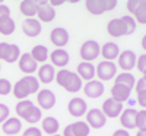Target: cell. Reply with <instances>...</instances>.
Wrapping results in <instances>:
<instances>
[{
  "label": "cell",
  "mask_w": 146,
  "mask_h": 136,
  "mask_svg": "<svg viewBox=\"0 0 146 136\" xmlns=\"http://www.w3.org/2000/svg\"><path fill=\"white\" fill-rule=\"evenodd\" d=\"M136 127H137V130H146V110H137Z\"/></svg>",
  "instance_id": "34"
},
{
  "label": "cell",
  "mask_w": 146,
  "mask_h": 136,
  "mask_svg": "<svg viewBox=\"0 0 146 136\" xmlns=\"http://www.w3.org/2000/svg\"><path fill=\"white\" fill-rule=\"evenodd\" d=\"M16 29L15 21L12 18H6L3 21H0V34L2 35H12Z\"/></svg>",
  "instance_id": "31"
},
{
  "label": "cell",
  "mask_w": 146,
  "mask_h": 136,
  "mask_svg": "<svg viewBox=\"0 0 146 136\" xmlns=\"http://www.w3.org/2000/svg\"><path fill=\"white\" fill-rule=\"evenodd\" d=\"M2 3H3V0H0V5H2Z\"/></svg>",
  "instance_id": "50"
},
{
  "label": "cell",
  "mask_w": 146,
  "mask_h": 136,
  "mask_svg": "<svg viewBox=\"0 0 146 136\" xmlns=\"http://www.w3.org/2000/svg\"><path fill=\"white\" fill-rule=\"evenodd\" d=\"M23 120H25L27 123H29V125H35V123H38L40 120H42V113H41V108L34 105L29 111L28 114L23 117Z\"/></svg>",
  "instance_id": "29"
},
{
  "label": "cell",
  "mask_w": 146,
  "mask_h": 136,
  "mask_svg": "<svg viewBox=\"0 0 146 136\" xmlns=\"http://www.w3.org/2000/svg\"><path fill=\"white\" fill-rule=\"evenodd\" d=\"M117 65L114 61H100L95 67V76L98 78V81L101 82H107L111 81L117 76Z\"/></svg>",
  "instance_id": "5"
},
{
  "label": "cell",
  "mask_w": 146,
  "mask_h": 136,
  "mask_svg": "<svg viewBox=\"0 0 146 136\" xmlns=\"http://www.w3.org/2000/svg\"><path fill=\"white\" fill-rule=\"evenodd\" d=\"M136 113H137L136 108H126V110L121 111V114H120V125L123 126L121 129L130 130V129L136 127Z\"/></svg>",
  "instance_id": "19"
},
{
  "label": "cell",
  "mask_w": 146,
  "mask_h": 136,
  "mask_svg": "<svg viewBox=\"0 0 146 136\" xmlns=\"http://www.w3.org/2000/svg\"><path fill=\"white\" fill-rule=\"evenodd\" d=\"M140 2H142V0H129V2L126 3V9H127V12L130 13V16H133V13H135L136 9L139 7Z\"/></svg>",
  "instance_id": "38"
},
{
  "label": "cell",
  "mask_w": 146,
  "mask_h": 136,
  "mask_svg": "<svg viewBox=\"0 0 146 136\" xmlns=\"http://www.w3.org/2000/svg\"><path fill=\"white\" fill-rule=\"evenodd\" d=\"M38 3V10H36V16H38V21L40 22H51L54 21L56 18V10L54 7H51L50 5H48V2H45V0H41V2H36Z\"/></svg>",
  "instance_id": "14"
},
{
  "label": "cell",
  "mask_w": 146,
  "mask_h": 136,
  "mask_svg": "<svg viewBox=\"0 0 146 136\" xmlns=\"http://www.w3.org/2000/svg\"><path fill=\"white\" fill-rule=\"evenodd\" d=\"M36 103L41 110H51L56 105V94L50 89H40L36 92Z\"/></svg>",
  "instance_id": "12"
},
{
  "label": "cell",
  "mask_w": 146,
  "mask_h": 136,
  "mask_svg": "<svg viewBox=\"0 0 146 136\" xmlns=\"http://www.w3.org/2000/svg\"><path fill=\"white\" fill-rule=\"evenodd\" d=\"M117 0H86L85 7L94 16H100L105 12H110L117 7Z\"/></svg>",
  "instance_id": "3"
},
{
  "label": "cell",
  "mask_w": 146,
  "mask_h": 136,
  "mask_svg": "<svg viewBox=\"0 0 146 136\" xmlns=\"http://www.w3.org/2000/svg\"><path fill=\"white\" fill-rule=\"evenodd\" d=\"M32 107H34V103H32V101H29V100H22V101H19V103L16 104L15 111H16L18 117H21V119L23 120V117L28 114V111H29Z\"/></svg>",
  "instance_id": "30"
},
{
  "label": "cell",
  "mask_w": 146,
  "mask_h": 136,
  "mask_svg": "<svg viewBox=\"0 0 146 136\" xmlns=\"http://www.w3.org/2000/svg\"><path fill=\"white\" fill-rule=\"evenodd\" d=\"M56 82L60 88H63L66 92L70 94L79 92L83 86V82L76 75V72H72L67 69H60L58 72H56Z\"/></svg>",
  "instance_id": "2"
},
{
  "label": "cell",
  "mask_w": 146,
  "mask_h": 136,
  "mask_svg": "<svg viewBox=\"0 0 146 136\" xmlns=\"http://www.w3.org/2000/svg\"><path fill=\"white\" fill-rule=\"evenodd\" d=\"M142 48H143V51H146V34L143 35V38H142Z\"/></svg>",
  "instance_id": "46"
},
{
  "label": "cell",
  "mask_w": 146,
  "mask_h": 136,
  "mask_svg": "<svg viewBox=\"0 0 146 136\" xmlns=\"http://www.w3.org/2000/svg\"><path fill=\"white\" fill-rule=\"evenodd\" d=\"M114 83L124 85L127 88L133 89L135 88V83H136V78L133 76L130 72H121V73H117V76L114 78Z\"/></svg>",
  "instance_id": "28"
},
{
  "label": "cell",
  "mask_w": 146,
  "mask_h": 136,
  "mask_svg": "<svg viewBox=\"0 0 146 136\" xmlns=\"http://www.w3.org/2000/svg\"><path fill=\"white\" fill-rule=\"evenodd\" d=\"M136 136H146V130H137Z\"/></svg>",
  "instance_id": "47"
},
{
  "label": "cell",
  "mask_w": 146,
  "mask_h": 136,
  "mask_svg": "<svg viewBox=\"0 0 146 136\" xmlns=\"http://www.w3.org/2000/svg\"><path fill=\"white\" fill-rule=\"evenodd\" d=\"M76 75L80 78L82 82H89L95 79V66L88 61H82L76 67Z\"/></svg>",
  "instance_id": "20"
},
{
  "label": "cell",
  "mask_w": 146,
  "mask_h": 136,
  "mask_svg": "<svg viewBox=\"0 0 146 136\" xmlns=\"http://www.w3.org/2000/svg\"><path fill=\"white\" fill-rule=\"evenodd\" d=\"M41 22L35 18H29V19H25L22 22V32L25 34L29 38H35L41 34Z\"/></svg>",
  "instance_id": "16"
},
{
  "label": "cell",
  "mask_w": 146,
  "mask_h": 136,
  "mask_svg": "<svg viewBox=\"0 0 146 136\" xmlns=\"http://www.w3.org/2000/svg\"><path fill=\"white\" fill-rule=\"evenodd\" d=\"M38 82L44 83V85H48V83H51L54 79H56V70L51 65H48V63H44L42 66L38 67Z\"/></svg>",
  "instance_id": "22"
},
{
  "label": "cell",
  "mask_w": 146,
  "mask_h": 136,
  "mask_svg": "<svg viewBox=\"0 0 146 136\" xmlns=\"http://www.w3.org/2000/svg\"><path fill=\"white\" fill-rule=\"evenodd\" d=\"M51 136H62V135H58V133H56V135H51Z\"/></svg>",
  "instance_id": "49"
},
{
  "label": "cell",
  "mask_w": 146,
  "mask_h": 136,
  "mask_svg": "<svg viewBox=\"0 0 146 136\" xmlns=\"http://www.w3.org/2000/svg\"><path fill=\"white\" fill-rule=\"evenodd\" d=\"M12 92V83L7 79H0V95H9Z\"/></svg>",
  "instance_id": "35"
},
{
  "label": "cell",
  "mask_w": 146,
  "mask_h": 136,
  "mask_svg": "<svg viewBox=\"0 0 146 136\" xmlns=\"http://www.w3.org/2000/svg\"><path fill=\"white\" fill-rule=\"evenodd\" d=\"M136 60H137V56L135 54V51L124 50L117 57V67H120L123 72H130L131 69L136 67Z\"/></svg>",
  "instance_id": "6"
},
{
  "label": "cell",
  "mask_w": 146,
  "mask_h": 136,
  "mask_svg": "<svg viewBox=\"0 0 146 136\" xmlns=\"http://www.w3.org/2000/svg\"><path fill=\"white\" fill-rule=\"evenodd\" d=\"M9 51H10V44L7 43H0V60L6 61L7 56H9Z\"/></svg>",
  "instance_id": "39"
},
{
  "label": "cell",
  "mask_w": 146,
  "mask_h": 136,
  "mask_svg": "<svg viewBox=\"0 0 146 136\" xmlns=\"http://www.w3.org/2000/svg\"><path fill=\"white\" fill-rule=\"evenodd\" d=\"M121 21H123V23L126 25V29H127V35L133 34L136 31V27H137V23L136 21L133 19V16L130 15H124V16H121Z\"/></svg>",
  "instance_id": "33"
},
{
  "label": "cell",
  "mask_w": 146,
  "mask_h": 136,
  "mask_svg": "<svg viewBox=\"0 0 146 136\" xmlns=\"http://www.w3.org/2000/svg\"><path fill=\"white\" fill-rule=\"evenodd\" d=\"M136 69L140 73L146 72V53H143V54H140L137 57V60H136Z\"/></svg>",
  "instance_id": "36"
},
{
  "label": "cell",
  "mask_w": 146,
  "mask_h": 136,
  "mask_svg": "<svg viewBox=\"0 0 146 136\" xmlns=\"http://www.w3.org/2000/svg\"><path fill=\"white\" fill-rule=\"evenodd\" d=\"M135 91H136V94H137V92H142V91H146V81H145L143 78H140V79L136 81V83H135Z\"/></svg>",
  "instance_id": "42"
},
{
  "label": "cell",
  "mask_w": 146,
  "mask_h": 136,
  "mask_svg": "<svg viewBox=\"0 0 146 136\" xmlns=\"http://www.w3.org/2000/svg\"><path fill=\"white\" fill-rule=\"evenodd\" d=\"M86 125L92 129H102L107 123V117L100 108H91L86 111Z\"/></svg>",
  "instance_id": "9"
},
{
  "label": "cell",
  "mask_w": 146,
  "mask_h": 136,
  "mask_svg": "<svg viewBox=\"0 0 146 136\" xmlns=\"http://www.w3.org/2000/svg\"><path fill=\"white\" fill-rule=\"evenodd\" d=\"M9 107L3 103H0V125H3V123L9 119Z\"/></svg>",
  "instance_id": "37"
},
{
  "label": "cell",
  "mask_w": 146,
  "mask_h": 136,
  "mask_svg": "<svg viewBox=\"0 0 146 136\" xmlns=\"http://www.w3.org/2000/svg\"><path fill=\"white\" fill-rule=\"evenodd\" d=\"M18 66H19V70L22 73H27V76L32 75V73H35L36 70H38V63L31 57L29 53L21 54V57L18 60Z\"/></svg>",
  "instance_id": "13"
},
{
  "label": "cell",
  "mask_w": 146,
  "mask_h": 136,
  "mask_svg": "<svg viewBox=\"0 0 146 136\" xmlns=\"http://www.w3.org/2000/svg\"><path fill=\"white\" fill-rule=\"evenodd\" d=\"M130 94H131V89L127 88L124 85H118V83H114L113 88H111V98L115 100L117 103H126L129 98H130Z\"/></svg>",
  "instance_id": "24"
},
{
  "label": "cell",
  "mask_w": 146,
  "mask_h": 136,
  "mask_svg": "<svg viewBox=\"0 0 146 136\" xmlns=\"http://www.w3.org/2000/svg\"><path fill=\"white\" fill-rule=\"evenodd\" d=\"M50 60H51L53 67L64 69L70 61V56L66 50H63V48H56V50L51 51V54H50Z\"/></svg>",
  "instance_id": "17"
},
{
  "label": "cell",
  "mask_w": 146,
  "mask_h": 136,
  "mask_svg": "<svg viewBox=\"0 0 146 136\" xmlns=\"http://www.w3.org/2000/svg\"><path fill=\"white\" fill-rule=\"evenodd\" d=\"M40 91V82L34 75L23 76L19 79L13 86H12V92H13L15 98H18L19 101L28 100V97L32 94H36Z\"/></svg>",
  "instance_id": "1"
},
{
  "label": "cell",
  "mask_w": 146,
  "mask_h": 136,
  "mask_svg": "<svg viewBox=\"0 0 146 136\" xmlns=\"http://www.w3.org/2000/svg\"><path fill=\"white\" fill-rule=\"evenodd\" d=\"M107 32H108L110 37H113V38H120V37L127 35L126 25L123 23L121 18H114V19L110 21L107 23Z\"/></svg>",
  "instance_id": "15"
},
{
  "label": "cell",
  "mask_w": 146,
  "mask_h": 136,
  "mask_svg": "<svg viewBox=\"0 0 146 136\" xmlns=\"http://www.w3.org/2000/svg\"><path fill=\"white\" fill-rule=\"evenodd\" d=\"M19 10L23 16H27V19L36 16V10H38V3L35 0H22L19 5Z\"/></svg>",
  "instance_id": "25"
},
{
  "label": "cell",
  "mask_w": 146,
  "mask_h": 136,
  "mask_svg": "<svg viewBox=\"0 0 146 136\" xmlns=\"http://www.w3.org/2000/svg\"><path fill=\"white\" fill-rule=\"evenodd\" d=\"M136 95H137V104H139L143 110H146V91L137 92Z\"/></svg>",
  "instance_id": "43"
},
{
  "label": "cell",
  "mask_w": 146,
  "mask_h": 136,
  "mask_svg": "<svg viewBox=\"0 0 146 136\" xmlns=\"http://www.w3.org/2000/svg\"><path fill=\"white\" fill-rule=\"evenodd\" d=\"M58 120L56 117H51V116H48V117H44L41 120V129L42 132H45L48 136H51V135H56L58 132Z\"/></svg>",
  "instance_id": "26"
},
{
  "label": "cell",
  "mask_w": 146,
  "mask_h": 136,
  "mask_svg": "<svg viewBox=\"0 0 146 136\" xmlns=\"http://www.w3.org/2000/svg\"><path fill=\"white\" fill-rule=\"evenodd\" d=\"M67 111H69V114H70L72 117H82V116L86 114L88 104H86V101H85L83 98L75 97V98H72V100L69 101V104H67Z\"/></svg>",
  "instance_id": "11"
},
{
  "label": "cell",
  "mask_w": 146,
  "mask_h": 136,
  "mask_svg": "<svg viewBox=\"0 0 146 136\" xmlns=\"http://www.w3.org/2000/svg\"><path fill=\"white\" fill-rule=\"evenodd\" d=\"M113 136H130V133H129L126 129H117V130L113 133Z\"/></svg>",
  "instance_id": "44"
},
{
  "label": "cell",
  "mask_w": 146,
  "mask_h": 136,
  "mask_svg": "<svg viewBox=\"0 0 146 136\" xmlns=\"http://www.w3.org/2000/svg\"><path fill=\"white\" fill-rule=\"evenodd\" d=\"M142 78H143V79L146 81V72H143V76H142Z\"/></svg>",
  "instance_id": "48"
},
{
  "label": "cell",
  "mask_w": 146,
  "mask_h": 136,
  "mask_svg": "<svg viewBox=\"0 0 146 136\" xmlns=\"http://www.w3.org/2000/svg\"><path fill=\"white\" fill-rule=\"evenodd\" d=\"M50 41L53 43V45H56L57 48H63L67 45L69 43V32L67 29L62 28V27H57L50 32Z\"/></svg>",
  "instance_id": "18"
},
{
  "label": "cell",
  "mask_w": 146,
  "mask_h": 136,
  "mask_svg": "<svg viewBox=\"0 0 146 136\" xmlns=\"http://www.w3.org/2000/svg\"><path fill=\"white\" fill-rule=\"evenodd\" d=\"M133 19L136 21V23H142L146 25V0H142L139 7L136 9V12L133 13Z\"/></svg>",
  "instance_id": "32"
},
{
  "label": "cell",
  "mask_w": 146,
  "mask_h": 136,
  "mask_svg": "<svg viewBox=\"0 0 146 136\" xmlns=\"http://www.w3.org/2000/svg\"><path fill=\"white\" fill-rule=\"evenodd\" d=\"M91 133V127L86 125L85 121H75L70 123L63 129V135L62 136H89Z\"/></svg>",
  "instance_id": "10"
},
{
  "label": "cell",
  "mask_w": 146,
  "mask_h": 136,
  "mask_svg": "<svg viewBox=\"0 0 146 136\" xmlns=\"http://www.w3.org/2000/svg\"><path fill=\"white\" fill-rule=\"evenodd\" d=\"M2 130L6 136H16L22 130V123L18 117H9L2 125Z\"/></svg>",
  "instance_id": "23"
},
{
  "label": "cell",
  "mask_w": 146,
  "mask_h": 136,
  "mask_svg": "<svg viewBox=\"0 0 146 136\" xmlns=\"http://www.w3.org/2000/svg\"><path fill=\"white\" fill-rule=\"evenodd\" d=\"M82 89H83L85 97L95 100V98H100V97L104 95L105 86H104V83H102L101 81L92 79V81H89V82H85V85L82 86Z\"/></svg>",
  "instance_id": "8"
},
{
  "label": "cell",
  "mask_w": 146,
  "mask_h": 136,
  "mask_svg": "<svg viewBox=\"0 0 146 136\" xmlns=\"http://www.w3.org/2000/svg\"><path fill=\"white\" fill-rule=\"evenodd\" d=\"M6 18H10V9L6 5H0V21H3Z\"/></svg>",
  "instance_id": "41"
},
{
  "label": "cell",
  "mask_w": 146,
  "mask_h": 136,
  "mask_svg": "<svg viewBox=\"0 0 146 136\" xmlns=\"http://www.w3.org/2000/svg\"><path fill=\"white\" fill-rule=\"evenodd\" d=\"M118 54H120V47L115 43L107 41L104 45H101V54L100 56H102L105 61H114V60H117Z\"/></svg>",
  "instance_id": "21"
},
{
  "label": "cell",
  "mask_w": 146,
  "mask_h": 136,
  "mask_svg": "<svg viewBox=\"0 0 146 136\" xmlns=\"http://www.w3.org/2000/svg\"><path fill=\"white\" fill-rule=\"evenodd\" d=\"M22 136H42V132L38 129V127H28L25 132H23Z\"/></svg>",
  "instance_id": "40"
},
{
  "label": "cell",
  "mask_w": 146,
  "mask_h": 136,
  "mask_svg": "<svg viewBox=\"0 0 146 136\" xmlns=\"http://www.w3.org/2000/svg\"><path fill=\"white\" fill-rule=\"evenodd\" d=\"M100 110L102 111V114L107 119H117V117H120L121 111L124 108H123V104L121 103H117L115 100H113V98L110 97L102 103V107Z\"/></svg>",
  "instance_id": "7"
},
{
  "label": "cell",
  "mask_w": 146,
  "mask_h": 136,
  "mask_svg": "<svg viewBox=\"0 0 146 136\" xmlns=\"http://www.w3.org/2000/svg\"><path fill=\"white\" fill-rule=\"evenodd\" d=\"M64 3V0H50L48 2V5H50L51 7H57V6H62Z\"/></svg>",
  "instance_id": "45"
},
{
  "label": "cell",
  "mask_w": 146,
  "mask_h": 136,
  "mask_svg": "<svg viewBox=\"0 0 146 136\" xmlns=\"http://www.w3.org/2000/svg\"><path fill=\"white\" fill-rule=\"evenodd\" d=\"M31 57L36 61V63H45V61L48 60V57H50V53H48V48L45 45H34V48L31 50Z\"/></svg>",
  "instance_id": "27"
},
{
  "label": "cell",
  "mask_w": 146,
  "mask_h": 136,
  "mask_svg": "<svg viewBox=\"0 0 146 136\" xmlns=\"http://www.w3.org/2000/svg\"><path fill=\"white\" fill-rule=\"evenodd\" d=\"M101 54V45L98 44V41L95 40H88L85 41L82 45H80V50H79V56L83 61H88V63H91V61L96 60L100 57Z\"/></svg>",
  "instance_id": "4"
}]
</instances>
